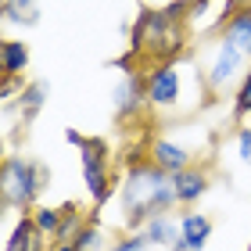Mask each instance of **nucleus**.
Instances as JSON below:
<instances>
[{
    "label": "nucleus",
    "instance_id": "obj_1",
    "mask_svg": "<svg viewBox=\"0 0 251 251\" xmlns=\"http://www.w3.org/2000/svg\"><path fill=\"white\" fill-rule=\"evenodd\" d=\"M119 204H122L126 226H129V230H140L151 215L173 212L179 204L173 176H169L165 169H158L151 158H136V162H129L126 176L119 179Z\"/></svg>",
    "mask_w": 251,
    "mask_h": 251
},
{
    "label": "nucleus",
    "instance_id": "obj_2",
    "mask_svg": "<svg viewBox=\"0 0 251 251\" xmlns=\"http://www.w3.org/2000/svg\"><path fill=\"white\" fill-rule=\"evenodd\" d=\"M187 11H190V0H173L165 7L140 11L133 29H129V40H133L129 58H151L154 65L176 61L187 47V36H190Z\"/></svg>",
    "mask_w": 251,
    "mask_h": 251
},
{
    "label": "nucleus",
    "instance_id": "obj_3",
    "mask_svg": "<svg viewBox=\"0 0 251 251\" xmlns=\"http://www.w3.org/2000/svg\"><path fill=\"white\" fill-rule=\"evenodd\" d=\"M47 187V169L25 154H7L0 162V201L7 212H32Z\"/></svg>",
    "mask_w": 251,
    "mask_h": 251
},
{
    "label": "nucleus",
    "instance_id": "obj_4",
    "mask_svg": "<svg viewBox=\"0 0 251 251\" xmlns=\"http://www.w3.org/2000/svg\"><path fill=\"white\" fill-rule=\"evenodd\" d=\"M79 169H83V187L90 194V201L108 204L115 194V169H111V147L104 136H86V144L79 147Z\"/></svg>",
    "mask_w": 251,
    "mask_h": 251
},
{
    "label": "nucleus",
    "instance_id": "obj_5",
    "mask_svg": "<svg viewBox=\"0 0 251 251\" xmlns=\"http://www.w3.org/2000/svg\"><path fill=\"white\" fill-rule=\"evenodd\" d=\"M251 68V58L244 50H237L230 40H215L208 58H204L201 72H204V90L208 94H226V90H237L241 86V79L248 75Z\"/></svg>",
    "mask_w": 251,
    "mask_h": 251
},
{
    "label": "nucleus",
    "instance_id": "obj_6",
    "mask_svg": "<svg viewBox=\"0 0 251 251\" xmlns=\"http://www.w3.org/2000/svg\"><path fill=\"white\" fill-rule=\"evenodd\" d=\"M144 79H147V108H151V111H158V115H173V111L183 108L187 79H183V65H179V61L154 65Z\"/></svg>",
    "mask_w": 251,
    "mask_h": 251
},
{
    "label": "nucleus",
    "instance_id": "obj_7",
    "mask_svg": "<svg viewBox=\"0 0 251 251\" xmlns=\"http://www.w3.org/2000/svg\"><path fill=\"white\" fill-rule=\"evenodd\" d=\"M144 108H147V79L136 72V68H126V75L115 83V90H111V111H115V119L129 122V119L140 115Z\"/></svg>",
    "mask_w": 251,
    "mask_h": 251
},
{
    "label": "nucleus",
    "instance_id": "obj_8",
    "mask_svg": "<svg viewBox=\"0 0 251 251\" xmlns=\"http://www.w3.org/2000/svg\"><path fill=\"white\" fill-rule=\"evenodd\" d=\"M147 158H151L158 169H165L169 176L183 173L187 165H194V151L187 144H179V140H169V136H154V140L147 144Z\"/></svg>",
    "mask_w": 251,
    "mask_h": 251
},
{
    "label": "nucleus",
    "instance_id": "obj_9",
    "mask_svg": "<svg viewBox=\"0 0 251 251\" xmlns=\"http://www.w3.org/2000/svg\"><path fill=\"white\" fill-rule=\"evenodd\" d=\"M173 187H176L179 208H198V201L212 187V176H208V169H201V165H187L183 173H173Z\"/></svg>",
    "mask_w": 251,
    "mask_h": 251
},
{
    "label": "nucleus",
    "instance_id": "obj_10",
    "mask_svg": "<svg viewBox=\"0 0 251 251\" xmlns=\"http://www.w3.org/2000/svg\"><path fill=\"white\" fill-rule=\"evenodd\" d=\"M43 104H47V86H43V83H25V90L18 94L15 104H4V119L11 122V115H18L22 126H29V122L40 119Z\"/></svg>",
    "mask_w": 251,
    "mask_h": 251
},
{
    "label": "nucleus",
    "instance_id": "obj_11",
    "mask_svg": "<svg viewBox=\"0 0 251 251\" xmlns=\"http://www.w3.org/2000/svg\"><path fill=\"white\" fill-rule=\"evenodd\" d=\"M4 251H47V237L36 230V223H32L29 212L18 215L15 230H11L7 241H4Z\"/></svg>",
    "mask_w": 251,
    "mask_h": 251
},
{
    "label": "nucleus",
    "instance_id": "obj_12",
    "mask_svg": "<svg viewBox=\"0 0 251 251\" xmlns=\"http://www.w3.org/2000/svg\"><path fill=\"white\" fill-rule=\"evenodd\" d=\"M179 241L190 251H204L212 241V219L204 212H183L179 215Z\"/></svg>",
    "mask_w": 251,
    "mask_h": 251
},
{
    "label": "nucleus",
    "instance_id": "obj_13",
    "mask_svg": "<svg viewBox=\"0 0 251 251\" xmlns=\"http://www.w3.org/2000/svg\"><path fill=\"white\" fill-rule=\"evenodd\" d=\"M140 230L147 233V241H151L154 248H169V244H176L179 241V215H173V212H158V215H151Z\"/></svg>",
    "mask_w": 251,
    "mask_h": 251
},
{
    "label": "nucleus",
    "instance_id": "obj_14",
    "mask_svg": "<svg viewBox=\"0 0 251 251\" xmlns=\"http://www.w3.org/2000/svg\"><path fill=\"white\" fill-rule=\"evenodd\" d=\"M219 36L230 40L237 50H244L251 58V11H233V15L219 25Z\"/></svg>",
    "mask_w": 251,
    "mask_h": 251
},
{
    "label": "nucleus",
    "instance_id": "obj_15",
    "mask_svg": "<svg viewBox=\"0 0 251 251\" xmlns=\"http://www.w3.org/2000/svg\"><path fill=\"white\" fill-rule=\"evenodd\" d=\"M0 18H4V25L32 29V25H40V0H4Z\"/></svg>",
    "mask_w": 251,
    "mask_h": 251
},
{
    "label": "nucleus",
    "instance_id": "obj_16",
    "mask_svg": "<svg viewBox=\"0 0 251 251\" xmlns=\"http://www.w3.org/2000/svg\"><path fill=\"white\" fill-rule=\"evenodd\" d=\"M29 61H32V54H29L25 40H4L0 43V68H4V75H25Z\"/></svg>",
    "mask_w": 251,
    "mask_h": 251
},
{
    "label": "nucleus",
    "instance_id": "obj_17",
    "mask_svg": "<svg viewBox=\"0 0 251 251\" xmlns=\"http://www.w3.org/2000/svg\"><path fill=\"white\" fill-rule=\"evenodd\" d=\"M29 215H32V223H36V230L43 237H58L61 223H65V208H50V204H36Z\"/></svg>",
    "mask_w": 251,
    "mask_h": 251
},
{
    "label": "nucleus",
    "instance_id": "obj_18",
    "mask_svg": "<svg viewBox=\"0 0 251 251\" xmlns=\"http://www.w3.org/2000/svg\"><path fill=\"white\" fill-rule=\"evenodd\" d=\"M79 251H108L104 248V233H100V226L97 223H86L83 230L75 233V241H72Z\"/></svg>",
    "mask_w": 251,
    "mask_h": 251
},
{
    "label": "nucleus",
    "instance_id": "obj_19",
    "mask_svg": "<svg viewBox=\"0 0 251 251\" xmlns=\"http://www.w3.org/2000/svg\"><path fill=\"white\" fill-rule=\"evenodd\" d=\"M154 244L147 241V233L144 230H129V233H122L119 241H111L108 251H151Z\"/></svg>",
    "mask_w": 251,
    "mask_h": 251
},
{
    "label": "nucleus",
    "instance_id": "obj_20",
    "mask_svg": "<svg viewBox=\"0 0 251 251\" xmlns=\"http://www.w3.org/2000/svg\"><path fill=\"white\" fill-rule=\"evenodd\" d=\"M86 226V219H83V212L75 208V204H65V223H61V230H58V237L54 241H75V233Z\"/></svg>",
    "mask_w": 251,
    "mask_h": 251
},
{
    "label": "nucleus",
    "instance_id": "obj_21",
    "mask_svg": "<svg viewBox=\"0 0 251 251\" xmlns=\"http://www.w3.org/2000/svg\"><path fill=\"white\" fill-rule=\"evenodd\" d=\"M251 115V68H248V75L241 79V86L233 90V119L241 122Z\"/></svg>",
    "mask_w": 251,
    "mask_h": 251
},
{
    "label": "nucleus",
    "instance_id": "obj_22",
    "mask_svg": "<svg viewBox=\"0 0 251 251\" xmlns=\"http://www.w3.org/2000/svg\"><path fill=\"white\" fill-rule=\"evenodd\" d=\"M22 90H25V79L22 75H4L0 79V104H15Z\"/></svg>",
    "mask_w": 251,
    "mask_h": 251
},
{
    "label": "nucleus",
    "instance_id": "obj_23",
    "mask_svg": "<svg viewBox=\"0 0 251 251\" xmlns=\"http://www.w3.org/2000/svg\"><path fill=\"white\" fill-rule=\"evenodd\" d=\"M233 144H237V158H241L244 165H251V126H241V129H237Z\"/></svg>",
    "mask_w": 251,
    "mask_h": 251
},
{
    "label": "nucleus",
    "instance_id": "obj_24",
    "mask_svg": "<svg viewBox=\"0 0 251 251\" xmlns=\"http://www.w3.org/2000/svg\"><path fill=\"white\" fill-rule=\"evenodd\" d=\"M65 144H68V147H75V151H79V147L86 144V136L79 133V129H65Z\"/></svg>",
    "mask_w": 251,
    "mask_h": 251
},
{
    "label": "nucleus",
    "instance_id": "obj_25",
    "mask_svg": "<svg viewBox=\"0 0 251 251\" xmlns=\"http://www.w3.org/2000/svg\"><path fill=\"white\" fill-rule=\"evenodd\" d=\"M50 251H79V248H75V244H72V241H58V244H54V248H50Z\"/></svg>",
    "mask_w": 251,
    "mask_h": 251
},
{
    "label": "nucleus",
    "instance_id": "obj_26",
    "mask_svg": "<svg viewBox=\"0 0 251 251\" xmlns=\"http://www.w3.org/2000/svg\"><path fill=\"white\" fill-rule=\"evenodd\" d=\"M237 4V11H251V0H233Z\"/></svg>",
    "mask_w": 251,
    "mask_h": 251
},
{
    "label": "nucleus",
    "instance_id": "obj_27",
    "mask_svg": "<svg viewBox=\"0 0 251 251\" xmlns=\"http://www.w3.org/2000/svg\"><path fill=\"white\" fill-rule=\"evenodd\" d=\"M169 251H190V248H187L183 241H176V244H169Z\"/></svg>",
    "mask_w": 251,
    "mask_h": 251
},
{
    "label": "nucleus",
    "instance_id": "obj_28",
    "mask_svg": "<svg viewBox=\"0 0 251 251\" xmlns=\"http://www.w3.org/2000/svg\"><path fill=\"white\" fill-rule=\"evenodd\" d=\"M136 4H147V0H136Z\"/></svg>",
    "mask_w": 251,
    "mask_h": 251
},
{
    "label": "nucleus",
    "instance_id": "obj_29",
    "mask_svg": "<svg viewBox=\"0 0 251 251\" xmlns=\"http://www.w3.org/2000/svg\"><path fill=\"white\" fill-rule=\"evenodd\" d=\"M212 4H219V0H212Z\"/></svg>",
    "mask_w": 251,
    "mask_h": 251
},
{
    "label": "nucleus",
    "instance_id": "obj_30",
    "mask_svg": "<svg viewBox=\"0 0 251 251\" xmlns=\"http://www.w3.org/2000/svg\"><path fill=\"white\" fill-rule=\"evenodd\" d=\"M0 4H4V0H0Z\"/></svg>",
    "mask_w": 251,
    "mask_h": 251
},
{
    "label": "nucleus",
    "instance_id": "obj_31",
    "mask_svg": "<svg viewBox=\"0 0 251 251\" xmlns=\"http://www.w3.org/2000/svg\"><path fill=\"white\" fill-rule=\"evenodd\" d=\"M248 251H251V248H248Z\"/></svg>",
    "mask_w": 251,
    "mask_h": 251
}]
</instances>
